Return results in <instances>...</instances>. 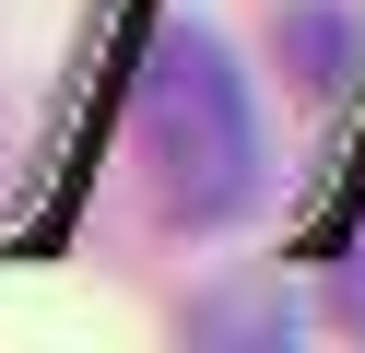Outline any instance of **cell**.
Here are the masks:
<instances>
[{
    "instance_id": "1",
    "label": "cell",
    "mask_w": 365,
    "mask_h": 353,
    "mask_svg": "<svg viewBox=\"0 0 365 353\" xmlns=\"http://www.w3.org/2000/svg\"><path fill=\"white\" fill-rule=\"evenodd\" d=\"M130 141H142V188L165 224H236L259 200V106H247V71L224 59L212 24H165L130 94Z\"/></svg>"
}]
</instances>
